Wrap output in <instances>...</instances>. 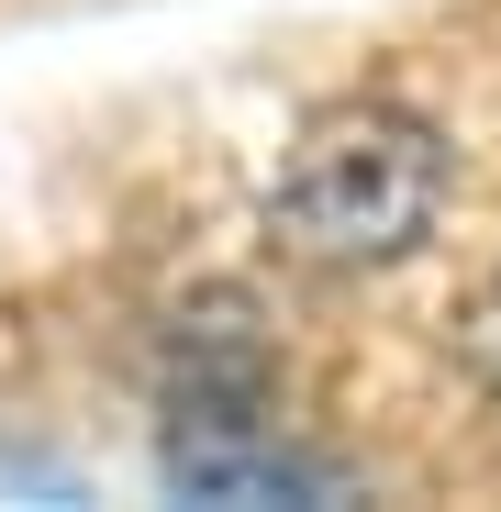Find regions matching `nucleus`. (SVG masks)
I'll return each mask as SVG.
<instances>
[{
    "instance_id": "nucleus-1",
    "label": "nucleus",
    "mask_w": 501,
    "mask_h": 512,
    "mask_svg": "<svg viewBox=\"0 0 501 512\" xmlns=\"http://www.w3.org/2000/svg\"><path fill=\"white\" fill-rule=\"evenodd\" d=\"M457 190H468V156L424 101L346 90V101L290 123L268 190H257V234H268L279 268H301L323 290H357V279L412 268L446 234Z\"/></svg>"
},
{
    "instance_id": "nucleus-2",
    "label": "nucleus",
    "mask_w": 501,
    "mask_h": 512,
    "mask_svg": "<svg viewBox=\"0 0 501 512\" xmlns=\"http://www.w3.org/2000/svg\"><path fill=\"white\" fill-rule=\"evenodd\" d=\"M156 490L179 501H346L357 468L290 435L279 412H223V423H156Z\"/></svg>"
}]
</instances>
